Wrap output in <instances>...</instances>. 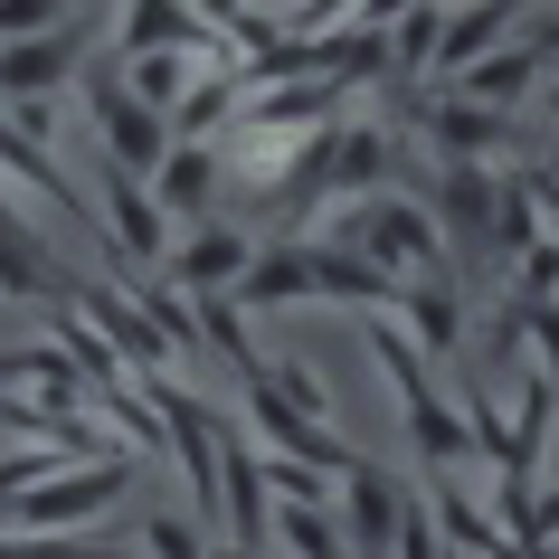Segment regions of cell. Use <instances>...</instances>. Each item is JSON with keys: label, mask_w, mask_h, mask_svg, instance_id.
<instances>
[{"label": "cell", "mask_w": 559, "mask_h": 559, "mask_svg": "<svg viewBox=\"0 0 559 559\" xmlns=\"http://www.w3.org/2000/svg\"><path fill=\"white\" fill-rule=\"evenodd\" d=\"M133 484V455H86V465H58V484H29L10 502L29 531H76V522H105Z\"/></svg>", "instance_id": "obj_1"}, {"label": "cell", "mask_w": 559, "mask_h": 559, "mask_svg": "<svg viewBox=\"0 0 559 559\" xmlns=\"http://www.w3.org/2000/svg\"><path fill=\"white\" fill-rule=\"evenodd\" d=\"M86 95H95L86 115H95V133H105V162H123L133 180H152L162 162H171V115H152L143 95L123 86V67H95Z\"/></svg>", "instance_id": "obj_2"}, {"label": "cell", "mask_w": 559, "mask_h": 559, "mask_svg": "<svg viewBox=\"0 0 559 559\" xmlns=\"http://www.w3.org/2000/svg\"><path fill=\"white\" fill-rule=\"evenodd\" d=\"M342 247H360V257L389 265V275H427V265L445 257V228H437V209H427V200H389V190H380V200L342 228Z\"/></svg>", "instance_id": "obj_3"}, {"label": "cell", "mask_w": 559, "mask_h": 559, "mask_svg": "<svg viewBox=\"0 0 559 559\" xmlns=\"http://www.w3.org/2000/svg\"><path fill=\"white\" fill-rule=\"evenodd\" d=\"M86 76V38L76 29H38V38H10L0 48V95L10 105H48L58 86H76Z\"/></svg>", "instance_id": "obj_4"}, {"label": "cell", "mask_w": 559, "mask_h": 559, "mask_svg": "<svg viewBox=\"0 0 559 559\" xmlns=\"http://www.w3.org/2000/svg\"><path fill=\"white\" fill-rule=\"evenodd\" d=\"M399 512H408V493L360 455V465L342 474V540H352V559H389L399 550Z\"/></svg>", "instance_id": "obj_5"}, {"label": "cell", "mask_w": 559, "mask_h": 559, "mask_svg": "<svg viewBox=\"0 0 559 559\" xmlns=\"http://www.w3.org/2000/svg\"><path fill=\"white\" fill-rule=\"evenodd\" d=\"M313 295H323V247H304V237H285V247H257V265L237 275V304H247V313L313 304Z\"/></svg>", "instance_id": "obj_6"}, {"label": "cell", "mask_w": 559, "mask_h": 559, "mask_svg": "<svg viewBox=\"0 0 559 559\" xmlns=\"http://www.w3.org/2000/svg\"><path fill=\"white\" fill-rule=\"evenodd\" d=\"M247 265H257V237L247 228H190V247L171 257V285L180 295H237Z\"/></svg>", "instance_id": "obj_7"}, {"label": "cell", "mask_w": 559, "mask_h": 559, "mask_svg": "<svg viewBox=\"0 0 559 559\" xmlns=\"http://www.w3.org/2000/svg\"><path fill=\"white\" fill-rule=\"evenodd\" d=\"M95 180H105V209H115V237L123 257H171V218H162V200H152V180H133L123 162H95Z\"/></svg>", "instance_id": "obj_8"}, {"label": "cell", "mask_w": 559, "mask_h": 559, "mask_svg": "<svg viewBox=\"0 0 559 559\" xmlns=\"http://www.w3.org/2000/svg\"><path fill=\"white\" fill-rule=\"evenodd\" d=\"M427 133H437L445 162H484V152L512 143V123H502V105H474V95H445V105H408Z\"/></svg>", "instance_id": "obj_9"}, {"label": "cell", "mask_w": 559, "mask_h": 559, "mask_svg": "<svg viewBox=\"0 0 559 559\" xmlns=\"http://www.w3.org/2000/svg\"><path fill=\"white\" fill-rule=\"evenodd\" d=\"M389 313H399V332H408V342H417L427 360H455V342H465V304L445 295L437 275H408Z\"/></svg>", "instance_id": "obj_10"}, {"label": "cell", "mask_w": 559, "mask_h": 559, "mask_svg": "<svg viewBox=\"0 0 559 559\" xmlns=\"http://www.w3.org/2000/svg\"><path fill=\"white\" fill-rule=\"evenodd\" d=\"M218 152L209 143H171V162L152 171V200H162V218H209V200H218Z\"/></svg>", "instance_id": "obj_11"}, {"label": "cell", "mask_w": 559, "mask_h": 559, "mask_svg": "<svg viewBox=\"0 0 559 559\" xmlns=\"http://www.w3.org/2000/svg\"><path fill=\"white\" fill-rule=\"evenodd\" d=\"M512 20H522V0H474V10H455L445 38H437V67H445V76H465L474 58H493V48H502Z\"/></svg>", "instance_id": "obj_12"}, {"label": "cell", "mask_w": 559, "mask_h": 559, "mask_svg": "<svg viewBox=\"0 0 559 559\" xmlns=\"http://www.w3.org/2000/svg\"><path fill=\"white\" fill-rule=\"evenodd\" d=\"M209 20L190 0H123V58H143V48H200Z\"/></svg>", "instance_id": "obj_13"}, {"label": "cell", "mask_w": 559, "mask_h": 559, "mask_svg": "<svg viewBox=\"0 0 559 559\" xmlns=\"http://www.w3.org/2000/svg\"><path fill=\"white\" fill-rule=\"evenodd\" d=\"M275 550H285V559H352V540H342V522H332L323 502L285 493V502H275Z\"/></svg>", "instance_id": "obj_14"}, {"label": "cell", "mask_w": 559, "mask_h": 559, "mask_svg": "<svg viewBox=\"0 0 559 559\" xmlns=\"http://www.w3.org/2000/svg\"><path fill=\"white\" fill-rule=\"evenodd\" d=\"M123 86L143 95L152 115H171L180 95L200 86V67H190V48H143V58H123Z\"/></svg>", "instance_id": "obj_15"}, {"label": "cell", "mask_w": 559, "mask_h": 559, "mask_svg": "<svg viewBox=\"0 0 559 559\" xmlns=\"http://www.w3.org/2000/svg\"><path fill=\"white\" fill-rule=\"evenodd\" d=\"M540 67H550L540 48H493V58H474L455 86H465L474 105H502V95H531V86H540Z\"/></svg>", "instance_id": "obj_16"}, {"label": "cell", "mask_w": 559, "mask_h": 559, "mask_svg": "<svg viewBox=\"0 0 559 559\" xmlns=\"http://www.w3.org/2000/svg\"><path fill=\"white\" fill-rule=\"evenodd\" d=\"M437 38H445V10H437V0H408V10L389 20V67H399V76L437 67Z\"/></svg>", "instance_id": "obj_17"}, {"label": "cell", "mask_w": 559, "mask_h": 559, "mask_svg": "<svg viewBox=\"0 0 559 559\" xmlns=\"http://www.w3.org/2000/svg\"><path fill=\"white\" fill-rule=\"evenodd\" d=\"M550 295H559V237H531L522 265H512V304L531 313V304H550Z\"/></svg>", "instance_id": "obj_18"}, {"label": "cell", "mask_w": 559, "mask_h": 559, "mask_svg": "<svg viewBox=\"0 0 559 559\" xmlns=\"http://www.w3.org/2000/svg\"><path fill=\"white\" fill-rule=\"evenodd\" d=\"M143 550L152 559H209V531L180 522V512H152V522H143Z\"/></svg>", "instance_id": "obj_19"}, {"label": "cell", "mask_w": 559, "mask_h": 559, "mask_svg": "<svg viewBox=\"0 0 559 559\" xmlns=\"http://www.w3.org/2000/svg\"><path fill=\"white\" fill-rule=\"evenodd\" d=\"M38 29H67V0H0V48L38 38Z\"/></svg>", "instance_id": "obj_20"}, {"label": "cell", "mask_w": 559, "mask_h": 559, "mask_svg": "<svg viewBox=\"0 0 559 559\" xmlns=\"http://www.w3.org/2000/svg\"><path fill=\"white\" fill-rule=\"evenodd\" d=\"M522 332H531V360H540V380H550V399H559V304H531Z\"/></svg>", "instance_id": "obj_21"}, {"label": "cell", "mask_w": 559, "mask_h": 559, "mask_svg": "<svg viewBox=\"0 0 559 559\" xmlns=\"http://www.w3.org/2000/svg\"><path fill=\"white\" fill-rule=\"evenodd\" d=\"M209 559H265V550H237V540H209Z\"/></svg>", "instance_id": "obj_22"}, {"label": "cell", "mask_w": 559, "mask_h": 559, "mask_svg": "<svg viewBox=\"0 0 559 559\" xmlns=\"http://www.w3.org/2000/svg\"><path fill=\"white\" fill-rule=\"evenodd\" d=\"M445 559H455V550H445Z\"/></svg>", "instance_id": "obj_23"}]
</instances>
